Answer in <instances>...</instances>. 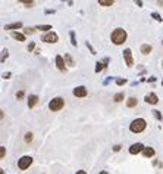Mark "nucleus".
Masks as SVG:
<instances>
[{"mask_svg":"<svg viewBox=\"0 0 163 174\" xmlns=\"http://www.w3.org/2000/svg\"><path fill=\"white\" fill-rule=\"evenodd\" d=\"M110 40H112V43L116 44V46L125 43V40H126V31H125L123 28H116V30H113L112 34H110Z\"/></svg>","mask_w":163,"mask_h":174,"instance_id":"f257e3e1","label":"nucleus"},{"mask_svg":"<svg viewBox=\"0 0 163 174\" xmlns=\"http://www.w3.org/2000/svg\"><path fill=\"white\" fill-rule=\"evenodd\" d=\"M146 127H147V123H146V120H143V118H135V120L129 124V130L132 131V133H141V131L146 130Z\"/></svg>","mask_w":163,"mask_h":174,"instance_id":"f03ea898","label":"nucleus"},{"mask_svg":"<svg viewBox=\"0 0 163 174\" xmlns=\"http://www.w3.org/2000/svg\"><path fill=\"white\" fill-rule=\"evenodd\" d=\"M63 106H65V100H63L62 97H53V99L50 100V103H49V109L53 111V112L60 111Z\"/></svg>","mask_w":163,"mask_h":174,"instance_id":"7ed1b4c3","label":"nucleus"},{"mask_svg":"<svg viewBox=\"0 0 163 174\" xmlns=\"http://www.w3.org/2000/svg\"><path fill=\"white\" fill-rule=\"evenodd\" d=\"M31 164H33V158L28 156V155H25V156H22V158L18 161V168H19V170H27V168H30Z\"/></svg>","mask_w":163,"mask_h":174,"instance_id":"20e7f679","label":"nucleus"},{"mask_svg":"<svg viewBox=\"0 0 163 174\" xmlns=\"http://www.w3.org/2000/svg\"><path fill=\"white\" fill-rule=\"evenodd\" d=\"M144 148H146V146H144L143 143H134V145H131V148H129V154H131V155H137V154L143 152Z\"/></svg>","mask_w":163,"mask_h":174,"instance_id":"39448f33","label":"nucleus"},{"mask_svg":"<svg viewBox=\"0 0 163 174\" xmlns=\"http://www.w3.org/2000/svg\"><path fill=\"white\" fill-rule=\"evenodd\" d=\"M41 40H43L44 43H56V42L59 40V37H57V34H56V33H47Z\"/></svg>","mask_w":163,"mask_h":174,"instance_id":"423d86ee","label":"nucleus"},{"mask_svg":"<svg viewBox=\"0 0 163 174\" xmlns=\"http://www.w3.org/2000/svg\"><path fill=\"white\" fill-rule=\"evenodd\" d=\"M123 58H125V62H126V65L131 68V67L134 65V59H132L131 49H125V50H123Z\"/></svg>","mask_w":163,"mask_h":174,"instance_id":"0eeeda50","label":"nucleus"},{"mask_svg":"<svg viewBox=\"0 0 163 174\" xmlns=\"http://www.w3.org/2000/svg\"><path fill=\"white\" fill-rule=\"evenodd\" d=\"M144 100H146L147 103H150V105H156V103L159 102V97H157L156 93H149V94H146Z\"/></svg>","mask_w":163,"mask_h":174,"instance_id":"6e6552de","label":"nucleus"},{"mask_svg":"<svg viewBox=\"0 0 163 174\" xmlns=\"http://www.w3.org/2000/svg\"><path fill=\"white\" fill-rule=\"evenodd\" d=\"M87 93H88V91H87V88H85L84 86H78V87L74 88V94H75L77 97H85Z\"/></svg>","mask_w":163,"mask_h":174,"instance_id":"1a4fd4ad","label":"nucleus"},{"mask_svg":"<svg viewBox=\"0 0 163 174\" xmlns=\"http://www.w3.org/2000/svg\"><path fill=\"white\" fill-rule=\"evenodd\" d=\"M56 65H57V68H59L60 71H65V69H66V67H65L66 64H65V61H63V58H62L60 55L56 56Z\"/></svg>","mask_w":163,"mask_h":174,"instance_id":"9d476101","label":"nucleus"},{"mask_svg":"<svg viewBox=\"0 0 163 174\" xmlns=\"http://www.w3.org/2000/svg\"><path fill=\"white\" fill-rule=\"evenodd\" d=\"M143 155H144L146 158H151V156H154V149H153V148H150V146H147V148H144Z\"/></svg>","mask_w":163,"mask_h":174,"instance_id":"9b49d317","label":"nucleus"},{"mask_svg":"<svg viewBox=\"0 0 163 174\" xmlns=\"http://www.w3.org/2000/svg\"><path fill=\"white\" fill-rule=\"evenodd\" d=\"M21 27H22V22H13V24L4 25V30H19Z\"/></svg>","mask_w":163,"mask_h":174,"instance_id":"f8f14e48","label":"nucleus"},{"mask_svg":"<svg viewBox=\"0 0 163 174\" xmlns=\"http://www.w3.org/2000/svg\"><path fill=\"white\" fill-rule=\"evenodd\" d=\"M12 37H13L15 40H18V42H25V34H21V33H18V31H13V33H12Z\"/></svg>","mask_w":163,"mask_h":174,"instance_id":"ddd939ff","label":"nucleus"},{"mask_svg":"<svg viewBox=\"0 0 163 174\" xmlns=\"http://www.w3.org/2000/svg\"><path fill=\"white\" fill-rule=\"evenodd\" d=\"M38 102V96H35V94H31L30 97H28V106L30 108H33L35 103Z\"/></svg>","mask_w":163,"mask_h":174,"instance_id":"4468645a","label":"nucleus"},{"mask_svg":"<svg viewBox=\"0 0 163 174\" xmlns=\"http://www.w3.org/2000/svg\"><path fill=\"white\" fill-rule=\"evenodd\" d=\"M150 52H151V46L150 44H143L141 46V53L143 55H149Z\"/></svg>","mask_w":163,"mask_h":174,"instance_id":"2eb2a0df","label":"nucleus"},{"mask_svg":"<svg viewBox=\"0 0 163 174\" xmlns=\"http://www.w3.org/2000/svg\"><path fill=\"white\" fill-rule=\"evenodd\" d=\"M126 106H128V108L137 106V99H135V97H129V99L126 100Z\"/></svg>","mask_w":163,"mask_h":174,"instance_id":"dca6fc26","label":"nucleus"},{"mask_svg":"<svg viewBox=\"0 0 163 174\" xmlns=\"http://www.w3.org/2000/svg\"><path fill=\"white\" fill-rule=\"evenodd\" d=\"M123 97H125V94L123 93H116L115 96H113V100L116 102V103H119V102H122Z\"/></svg>","mask_w":163,"mask_h":174,"instance_id":"f3484780","label":"nucleus"},{"mask_svg":"<svg viewBox=\"0 0 163 174\" xmlns=\"http://www.w3.org/2000/svg\"><path fill=\"white\" fill-rule=\"evenodd\" d=\"M99 4L100 6H112L113 0H99Z\"/></svg>","mask_w":163,"mask_h":174,"instance_id":"a211bd4d","label":"nucleus"},{"mask_svg":"<svg viewBox=\"0 0 163 174\" xmlns=\"http://www.w3.org/2000/svg\"><path fill=\"white\" fill-rule=\"evenodd\" d=\"M35 28L40 30V31H49V30H51V25H38Z\"/></svg>","mask_w":163,"mask_h":174,"instance_id":"6ab92c4d","label":"nucleus"},{"mask_svg":"<svg viewBox=\"0 0 163 174\" xmlns=\"http://www.w3.org/2000/svg\"><path fill=\"white\" fill-rule=\"evenodd\" d=\"M31 140H33V133H27V134H25V142L30 143Z\"/></svg>","mask_w":163,"mask_h":174,"instance_id":"aec40b11","label":"nucleus"},{"mask_svg":"<svg viewBox=\"0 0 163 174\" xmlns=\"http://www.w3.org/2000/svg\"><path fill=\"white\" fill-rule=\"evenodd\" d=\"M34 33V28H30V27H27L25 30H24V34H33Z\"/></svg>","mask_w":163,"mask_h":174,"instance_id":"412c9836","label":"nucleus"},{"mask_svg":"<svg viewBox=\"0 0 163 174\" xmlns=\"http://www.w3.org/2000/svg\"><path fill=\"white\" fill-rule=\"evenodd\" d=\"M104 67H103V64L101 62H97V68H96V72H99V71H101Z\"/></svg>","mask_w":163,"mask_h":174,"instance_id":"4be33fe9","label":"nucleus"},{"mask_svg":"<svg viewBox=\"0 0 163 174\" xmlns=\"http://www.w3.org/2000/svg\"><path fill=\"white\" fill-rule=\"evenodd\" d=\"M65 59H66V61H68V64H69V65H71V67H72V65H74V62H72V59H71V56H69V55H65Z\"/></svg>","mask_w":163,"mask_h":174,"instance_id":"5701e85b","label":"nucleus"},{"mask_svg":"<svg viewBox=\"0 0 163 174\" xmlns=\"http://www.w3.org/2000/svg\"><path fill=\"white\" fill-rule=\"evenodd\" d=\"M151 16H153L156 21H162V16H160V15H157V13H151Z\"/></svg>","mask_w":163,"mask_h":174,"instance_id":"b1692460","label":"nucleus"},{"mask_svg":"<svg viewBox=\"0 0 163 174\" xmlns=\"http://www.w3.org/2000/svg\"><path fill=\"white\" fill-rule=\"evenodd\" d=\"M71 39H72V44H74V46H77V42H75V34H74V31H71Z\"/></svg>","mask_w":163,"mask_h":174,"instance_id":"393cba45","label":"nucleus"},{"mask_svg":"<svg viewBox=\"0 0 163 174\" xmlns=\"http://www.w3.org/2000/svg\"><path fill=\"white\" fill-rule=\"evenodd\" d=\"M22 3H24V4H27L28 7H31V6L34 4V1H24V0H22Z\"/></svg>","mask_w":163,"mask_h":174,"instance_id":"a878e982","label":"nucleus"},{"mask_svg":"<svg viewBox=\"0 0 163 174\" xmlns=\"http://www.w3.org/2000/svg\"><path fill=\"white\" fill-rule=\"evenodd\" d=\"M153 112H154V115H156V117H157L159 120H162V114H160L159 111H153Z\"/></svg>","mask_w":163,"mask_h":174,"instance_id":"bb28decb","label":"nucleus"},{"mask_svg":"<svg viewBox=\"0 0 163 174\" xmlns=\"http://www.w3.org/2000/svg\"><path fill=\"white\" fill-rule=\"evenodd\" d=\"M0 156L4 158V148H3V146H0Z\"/></svg>","mask_w":163,"mask_h":174,"instance_id":"cd10ccee","label":"nucleus"},{"mask_svg":"<svg viewBox=\"0 0 163 174\" xmlns=\"http://www.w3.org/2000/svg\"><path fill=\"white\" fill-rule=\"evenodd\" d=\"M116 83H118L119 86H122V84H125V83H126V80H122V78H119V80H118Z\"/></svg>","mask_w":163,"mask_h":174,"instance_id":"c85d7f7f","label":"nucleus"},{"mask_svg":"<svg viewBox=\"0 0 163 174\" xmlns=\"http://www.w3.org/2000/svg\"><path fill=\"white\" fill-rule=\"evenodd\" d=\"M22 96H24V91H19V93H16V97H18V99H21Z\"/></svg>","mask_w":163,"mask_h":174,"instance_id":"c756f323","label":"nucleus"},{"mask_svg":"<svg viewBox=\"0 0 163 174\" xmlns=\"http://www.w3.org/2000/svg\"><path fill=\"white\" fill-rule=\"evenodd\" d=\"M34 46H35V44H34V43H30V46H28V50H30V52H31V50H33V49H34Z\"/></svg>","mask_w":163,"mask_h":174,"instance_id":"7c9ffc66","label":"nucleus"},{"mask_svg":"<svg viewBox=\"0 0 163 174\" xmlns=\"http://www.w3.org/2000/svg\"><path fill=\"white\" fill-rule=\"evenodd\" d=\"M119 149H121V146H119V145H116V146H115V148H113V151H115V152H118V151H119Z\"/></svg>","mask_w":163,"mask_h":174,"instance_id":"2f4dec72","label":"nucleus"},{"mask_svg":"<svg viewBox=\"0 0 163 174\" xmlns=\"http://www.w3.org/2000/svg\"><path fill=\"white\" fill-rule=\"evenodd\" d=\"M75 174H87V171H84V170H80V171H77Z\"/></svg>","mask_w":163,"mask_h":174,"instance_id":"473e14b6","label":"nucleus"},{"mask_svg":"<svg viewBox=\"0 0 163 174\" xmlns=\"http://www.w3.org/2000/svg\"><path fill=\"white\" fill-rule=\"evenodd\" d=\"M100 174H109L107 171H100Z\"/></svg>","mask_w":163,"mask_h":174,"instance_id":"72a5a7b5","label":"nucleus"},{"mask_svg":"<svg viewBox=\"0 0 163 174\" xmlns=\"http://www.w3.org/2000/svg\"><path fill=\"white\" fill-rule=\"evenodd\" d=\"M162 86H163V80H162Z\"/></svg>","mask_w":163,"mask_h":174,"instance_id":"f704fd0d","label":"nucleus"}]
</instances>
